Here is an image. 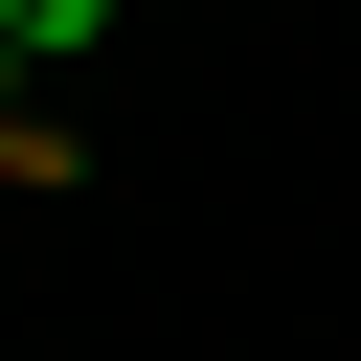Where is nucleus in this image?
<instances>
[{
    "label": "nucleus",
    "mask_w": 361,
    "mask_h": 361,
    "mask_svg": "<svg viewBox=\"0 0 361 361\" xmlns=\"http://www.w3.org/2000/svg\"><path fill=\"white\" fill-rule=\"evenodd\" d=\"M0 45H23V68H68V45H113V0H0Z\"/></svg>",
    "instance_id": "obj_1"
}]
</instances>
